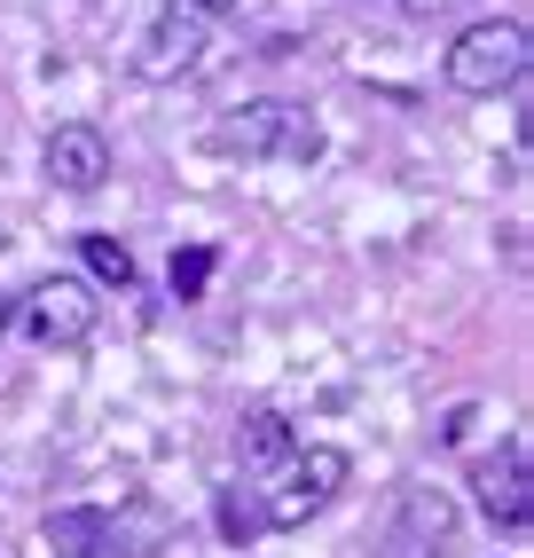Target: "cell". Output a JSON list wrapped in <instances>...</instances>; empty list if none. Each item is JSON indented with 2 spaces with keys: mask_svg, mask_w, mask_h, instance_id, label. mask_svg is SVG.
Segmentation results:
<instances>
[{
  "mask_svg": "<svg viewBox=\"0 0 534 558\" xmlns=\"http://www.w3.org/2000/svg\"><path fill=\"white\" fill-rule=\"evenodd\" d=\"M205 150L213 158H244V166H259V158L315 166L323 158V126H315L307 102H244V110H228V119H213Z\"/></svg>",
  "mask_w": 534,
  "mask_h": 558,
  "instance_id": "1",
  "label": "cell"
},
{
  "mask_svg": "<svg viewBox=\"0 0 534 558\" xmlns=\"http://www.w3.org/2000/svg\"><path fill=\"white\" fill-rule=\"evenodd\" d=\"M526 24L519 16H495V24H472L448 40V87L456 95H503L526 80Z\"/></svg>",
  "mask_w": 534,
  "mask_h": 558,
  "instance_id": "2",
  "label": "cell"
},
{
  "mask_svg": "<svg viewBox=\"0 0 534 558\" xmlns=\"http://www.w3.org/2000/svg\"><path fill=\"white\" fill-rule=\"evenodd\" d=\"M347 472H354V457L347 449H330V440H315V449H299L276 480H267V527H276V535H291V527H307V519L338 496V488H347Z\"/></svg>",
  "mask_w": 534,
  "mask_h": 558,
  "instance_id": "3",
  "label": "cell"
},
{
  "mask_svg": "<svg viewBox=\"0 0 534 558\" xmlns=\"http://www.w3.org/2000/svg\"><path fill=\"white\" fill-rule=\"evenodd\" d=\"M16 323H24V339H32V347L71 354V347H87V339H95L102 300H95V283H87V276H40V283L24 291Z\"/></svg>",
  "mask_w": 534,
  "mask_h": 558,
  "instance_id": "4",
  "label": "cell"
},
{
  "mask_svg": "<svg viewBox=\"0 0 534 558\" xmlns=\"http://www.w3.org/2000/svg\"><path fill=\"white\" fill-rule=\"evenodd\" d=\"M205 40H213V16L205 9H173L166 16H149V32L134 40V56H126V71L142 87H173V80H189V71L205 63Z\"/></svg>",
  "mask_w": 534,
  "mask_h": 558,
  "instance_id": "5",
  "label": "cell"
},
{
  "mask_svg": "<svg viewBox=\"0 0 534 558\" xmlns=\"http://www.w3.org/2000/svg\"><path fill=\"white\" fill-rule=\"evenodd\" d=\"M472 496H480V511L495 519V527H526L534 519V480H526V440L519 433L495 457L472 464Z\"/></svg>",
  "mask_w": 534,
  "mask_h": 558,
  "instance_id": "6",
  "label": "cell"
},
{
  "mask_svg": "<svg viewBox=\"0 0 534 558\" xmlns=\"http://www.w3.org/2000/svg\"><path fill=\"white\" fill-rule=\"evenodd\" d=\"M448 535H456V504L440 488H409L393 504V527H386V543H377V558H440Z\"/></svg>",
  "mask_w": 534,
  "mask_h": 558,
  "instance_id": "7",
  "label": "cell"
},
{
  "mask_svg": "<svg viewBox=\"0 0 534 558\" xmlns=\"http://www.w3.org/2000/svg\"><path fill=\"white\" fill-rule=\"evenodd\" d=\"M40 158H48V181L71 190V197H95L102 181H110V142H102V126H80V119L56 126Z\"/></svg>",
  "mask_w": 534,
  "mask_h": 558,
  "instance_id": "8",
  "label": "cell"
},
{
  "mask_svg": "<svg viewBox=\"0 0 534 558\" xmlns=\"http://www.w3.org/2000/svg\"><path fill=\"white\" fill-rule=\"evenodd\" d=\"M40 543L56 558H119V519L95 511V504H71V511H48Z\"/></svg>",
  "mask_w": 534,
  "mask_h": 558,
  "instance_id": "9",
  "label": "cell"
},
{
  "mask_svg": "<svg viewBox=\"0 0 534 558\" xmlns=\"http://www.w3.org/2000/svg\"><path fill=\"white\" fill-rule=\"evenodd\" d=\"M236 457H244V472H252V480H276V472L299 457V433H291V417H283V409H252V417H244V433H236Z\"/></svg>",
  "mask_w": 534,
  "mask_h": 558,
  "instance_id": "10",
  "label": "cell"
},
{
  "mask_svg": "<svg viewBox=\"0 0 534 558\" xmlns=\"http://www.w3.org/2000/svg\"><path fill=\"white\" fill-rule=\"evenodd\" d=\"M213 268H220V252H213V244H181V252L166 259V291H173L181 307H189V300H205Z\"/></svg>",
  "mask_w": 534,
  "mask_h": 558,
  "instance_id": "11",
  "label": "cell"
},
{
  "mask_svg": "<svg viewBox=\"0 0 534 558\" xmlns=\"http://www.w3.org/2000/svg\"><path fill=\"white\" fill-rule=\"evenodd\" d=\"M80 259H87V276L110 283V291H134V252L119 236H80Z\"/></svg>",
  "mask_w": 534,
  "mask_h": 558,
  "instance_id": "12",
  "label": "cell"
},
{
  "mask_svg": "<svg viewBox=\"0 0 534 558\" xmlns=\"http://www.w3.org/2000/svg\"><path fill=\"white\" fill-rule=\"evenodd\" d=\"M213 511H220V535H228V543H259V535H267V511H259L252 488H220Z\"/></svg>",
  "mask_w": 534,
  "mask_h": 558,
  "instance_id": "13",
  "label": "cell"
},
{
  "mask_svg": "<svg viewBox=\"0 0 534 558\" xmlns=\"http://www.w3.org/2000/svg\"><path fill=\"white\" fill-rule=\"evenodd\" d=\"M181 9H205V16H228L236 0H181Z\"/></svg>",
  "mask_w": 534,
  "mask_h": 558,
  "instance_id": "14",
  "label": "cell"
},
{
  "mask_svg": "<svg viewBox=\"0 0 534 558\" xmlns=\"http://www.w3.org/2000/svg\"><path fill=\"white\" fill-rule=\"evenodd\" d=\"M401 9H409V16H440V9H448V0H401Z\"/></svg>",
  "mask_w": 534,
  "mask_h": 558,
  "instance_id": "15",
  "label": "cell"
},
{
  "mask_svg": "<svg viewBox=\"0 0 534 558\" xmlns=\"http://www.w3.org/2000/svg\"><path fill=\"white\" fill-rule=\"evenodd\" d=\"M0 339H9V300H0Z\"/></svg>",
  "mask_w": 534,
  "mask_h": 558,
  "instance_id": "16",
  "label": "cell"
}]
</instances>
